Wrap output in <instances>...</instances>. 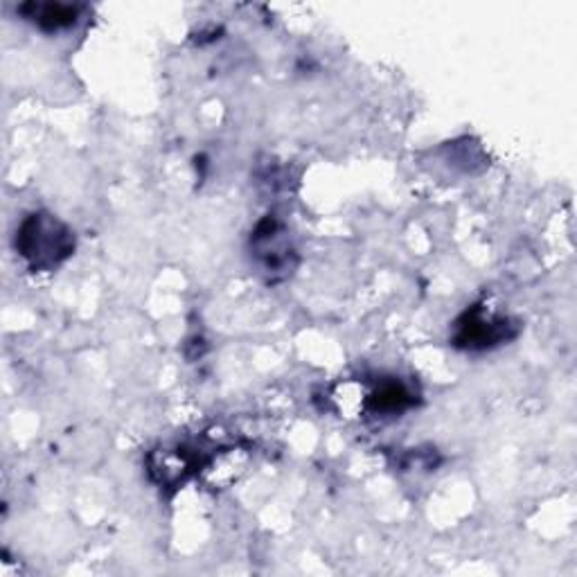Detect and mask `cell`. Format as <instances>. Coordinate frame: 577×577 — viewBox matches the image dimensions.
Instances as JSON below:
<instances>
[{"label":"cell","mask_w":577,"mask_h":577,"mask_svg":"<svg viewBox=\"0 0 577 577\" xmlns=\"http://www.w3.org/2000/svg\"><path fill=\"white\" fill-rule=\"evenodd\" d=\"M17 253L23 257L30 271H55L75 250V233L50 213L28 215L14 239Z\"/></svg>","instance_id":"cell-1"},{"label":"cell","mask_w":577,"mask_h":577,"mask_svg":"<svg viewBox=\"0 0 577 577\" xmlns=\"http://www.w3.org/2000/svg\"><path fill=\"white\" fill-rule=\"evenodd\" d=\"M516 332L512 330L510 319L492 317L485 311V307L474 304L467 309L456 323L453 345L460 350H490L494 345H501L510 341Z\"/></svg>","instance_id":"cell-2"},{"label":"cell","mask_w":577,"mask_h":577,"mask_svg":"<svg viewBox=\"0 0 577 577\" xmlns=\"http://www.w3.org/2000/svg\"><path fill=\"white\" fill-rule=\"evenodd\" d=\"M282 228L276 220L267 217L255 228L253 235V250L257 255V259L261 261V267H265L267 274H278V271H289V255L293 253L289 248V244L282 239Z\"/></svg>","instance_id":"cell-3"},{"label":"cell","mask_w":577,"mask_h":577,"mask_svg":"<svg viewBox=\"0 0 577 577\" xmlns=\"http://www.w3.org/2000/svg\"><path fill=\"white\" fill-rule=\"evenodd\" d=\"M79 6H62V3H28L21 6L19 12L30 19L34 25H39L43 32H60L68 30L77 23Z\"/></svg>","instance_id":"cell-4"},{"label":"cell","mask_w":577,"mask_h":577,"mask_svg":"<svg viewBox=\"0 0 577 577\" xmlns=\"http://www.w3.org/2000/svg\"><path fill=\"white\" fill-rule=\"evenodd\" d=\"M415 404L410 391L399 382H384L368 397H365V408L373 415H399Z\"/></svg>","instance_id":"cell-5"}]
</instances>
